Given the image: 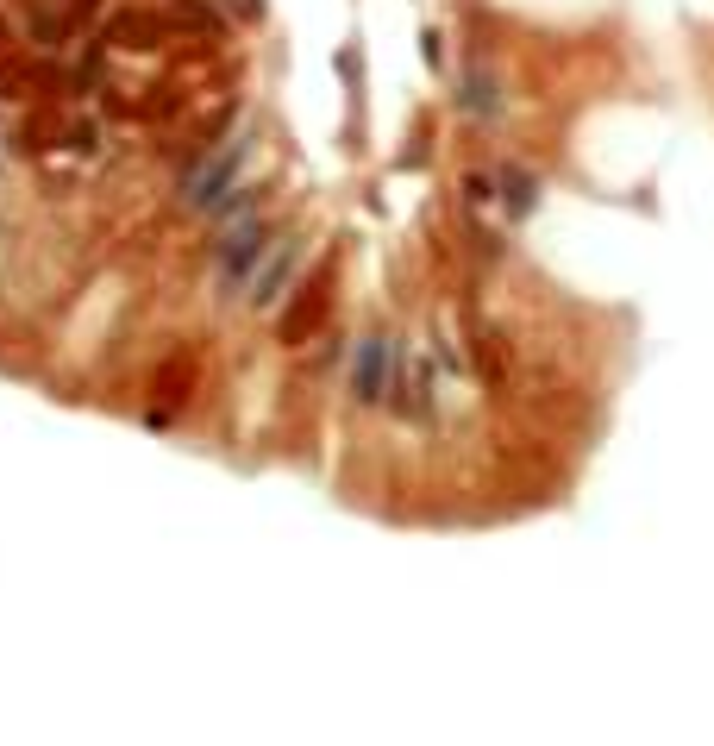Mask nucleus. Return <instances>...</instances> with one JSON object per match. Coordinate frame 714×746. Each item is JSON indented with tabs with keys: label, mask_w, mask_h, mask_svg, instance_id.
<instances>
[{
	"label": "nucleus",
	"mask_w": 714,
	"mask_h": 746,
	"mask_svg": "<svg viewBox=\"0 0 714 746\" xmlns=\"http://www.w3.org/2000/svg\"><path fill=\"white\" fill-rule=\"evenodd\" d=\"M251 145H257V138L238 132V138H226V145H213L201 163H188V170H182V201L195 207V214H213V207L238 189V170L251 163Z\"/></svg>",
	"instance_id": "f257e3e1"
},
{
	"label": "nucleus",
	"mask_w": 714,
	"mask_h": 746,
	"mask_svg": "<svg viewBox=\"0 0 714 746\" xmlns=\"http://www.w3.org/2000/svg\"><path fill=\"white\" fill-rule=\"evenodd\" d=\"M264 251H270V226H264V220H257V214L232 220L226 239H220V289L251 283V270L264 264Z\"/></svg>",
	"instance_id": "f03ea898"
},
{
	"label": "nucleus",
	"mask_w": 714,
	"mask_h": 746,
	"mask_svg": "<svg viewBox=\"0 0 714 746\" xmlns=\"http://www.w3.org/2000/svg\"><path fill=\"white\" fill-rule=\"evenodd\" d=\"M326 301H332V270H320V276H307V283L295 289V301H289V314L276 320V339L282 345H307L320 333V320H326Z\"/></svg>",
	"instance_id": "7ed1b4c3"
},
{
	"label": "nucleus",
	"mask_w": 714,
	"mask_h": 746,
	"mask_svg": "<svg viewBox=\"0 0 714 746\" xmlns=\"http://www.w3.org/2000/svg\"><path fill=\"white\" fill-rule=\"evenodd\" d=\"M170 13H145V7H126L107 19V44H119V51H163L170 44Z\"/></svg>",
	"instance_id": "20e7f679"
},
{
	"label": "nucleus",
	"mask_w": 714,
	"mask_h": 746,
	"mask_svg": "<svg viewBox=\"0 0 714 746\" xmlns=\"http://www.w3.org/2000/svg\"><path fill=\"white\" fill-rule=\"evenodd\" d=\"M389 377H395V345L389 339H364L357 345V364H351V389H357V402H383L389 395Z\"/></svg>",
	"instance_id": "39448f33"
},
{
	"label": "nucleus",
	"mask_w": 714,
	"mask_h": 746,
	"mask_svg": "<svg viewBox=\"0 0 714 746\" xmlns=\"http://www.w3.org/2000/svg\"><path fill=\"white\" fill-rule=\"evenodd\" d=\"M476 370H483L489 389H508V339L495 333V326H476Z\"/></svg>",
	"instance_id": "423d86ee"
},
{
	"label": "nucleus",
	"mask_w": 714,
	"mask_h": 746,
	"mask_svg": "<svg viewBox=\"0 0 714 746\" xmlns=\"http://www.w3.org/2000/svg\"><path fill=\"white\" fill-rule=\"evenodd\" d=\"M495 182H502V207H508L514 220H527L533 207H539V176H533V170H520V163H502V176H495Z\"/></svg>",
	"instance_id": "0eeeda50"
},
{
	"label": "nucleus",
	"mask_w": 714,
	"mask_h": 746,
	"mask_svg": "<svg viewBox=\"0 0 714 746\" xmlns=\"http://www.w3.org/2000/svg\"><path fill=\"white\" fill-rule=\"evenodd\" d=\"M295 258H301V245H282L276 251V264H264V276H257V308H270V301L282 295V283H289V270H295Z\"/></svg>",
	"instance_id": "6e6552de"
},
{
	"label": "nucleus",
	"mask_w": 714,
	"mask_h": 746,
	"mask_svg": "<svg viewBox=\"0 0 714 746\" xmlns=\"http://www.w3.org/2000/svg\"><path fill=\"white\" fill-rule=\"evenodd\" d=\"M464 113H476V120H495V113H502V95H495L489 76H464Z\"/></svg>",
	"instance_id": "1a4fd4ad"
},
{
	"label": "nucleus",
	"mask_w": 714,
	"mask_h": 746,
	"mask_svg": "<svg viewBox=\"0 0 714 746\" xmlns=\"http://www.w3.org/2000/svg\"><path fill=\"white\" fill-rule=\"evenodd\" d=\"M170 26H188V32H220V13L201 7V0H182V7L170 13Z\"/></svg>",
	"instance_id": "9d476101"
},
{
	"label": "nucleus",
	"mask_w": 714,
	"mask_h": 746,
	"mask_svg": "<svg viewBox=\"0 0 714 746\" xmlns=\"http://www.w3.org/2000/svg\"><path fill=\"white\" fill-rule=\"evenodd\" d=\"M26 7H44V0H26ZM94 7H101V0H57V13H69L76 26H82V19H88Z\"/></svg>",
	"instance_id": "9b49d317"
},
{
	"label": "nucleus",
	"mask_w": 714,
	"mask_h": 746,
	"mask_svg": "<svg viewBox=\"0 0 714 746\" xmlns=\"http://www.w3.org/2000/svg\"><path fill=\"white\" fill-rule=\"evenodd\" d=\"M464 195H470V201H489V195H495V182H489V176H470V182H464Z\"/></svg>",
	"instance_id": "f8f14e48"
},
{
	"label": "nucleus",
	"mask_w": 714,
	"mask_h": 746,
	"mask_svg": "<svg viewBox=\"0 0 714 746\" xmlns=\"http://www.w3.org/2000/svg\"><path fill=\"white\" fill-rule=\"evenodd\" d=\"M238 13H245V19H264V0H238Z\"/></svg>",
	"instance_id": "ddd939ff"
}]
</instances>
